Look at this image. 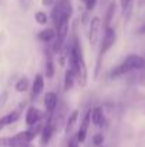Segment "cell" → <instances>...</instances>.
<instances>
[{
	"instance_id": "obj_1",
	"label": "cell",
	"mask_w": 145,
	"mask_h": 147,
	"mask_svg": "<svg viewBox=\"0 0 145 147\" xmlns=\"http://www.w3.org/2000/svg\"><path fill=\"white\" fill-rule=\"evenodd\" d=\"M145 69V59L142 56L138 54H130L124 59V61L118 66H115L111 73L110 77L111 79H117L120 76H124L130 71H135V70H144Z\"/></svg>"
},
{
	"instance_id": "obj_2",
	"label": "cell",
	"mask_w": 145,
	"mask_h": 147,
	"mask_svg": "<svg viewBox=\"0 0 145 147\" xmlns=\"http://www.w3.org/2000/svg\"><path fill=\"white\" fill-rule=\"evenodd\" d=\"M117 42V33L112 27H108L105 29L104 32V37L101 40V46H100V51H98V56H97V64H96V74L94 76H98L100 73V69H101V61H102V57L107 54V51L111 49Z\"/></svg>"
},
{
	"instance_id": "obj_3",
	"label": "cell",
	"mask_w": 145,
	"mask_h": 147,
	"mask_svg": "<svg viewBox=\"0 0 145 147\" xmlns=\"http://www.w3.org/2000/svg\"><path fill=\"white\" fill-rule=\"evenodd\" d=\"M57 130V124H55V120L51 114H47V119H46V123L43 124V129L40 131V137H41V144L46 146L48 144V142L51 140L53 134L55 133Z\"/></svg>"
},
{
	"instance_id": "obj_4",
	"label": "cell",
	"mask_w": 145,
	"mask_h": 147,
	"mask_svg": "<svg viewBox=\"0 0 145 147\" xmlns=\"http://www.w3.org/2000/svg\"><path fill=\"white\" fill-rule=\"evenodd\" d=\"M43 119H44V113L40 109L34 107V106H30L26 111V116H24V121H26L29 129H31V127L37 126L39 123H41Z\"/></svg>"
},
{
	"instance_id": "obj_5",
	"label": "cell",
	"mask_w": 145,
	"mask_h": 147,
	"mask_svg": "<svg viewBox=\"0 0 145 147\" xmlns=\"http://www.w3.org/2000/svg\"><path fill=\"white\" fill-rule=\"evenodd\" d=\"M101 19L94 16L90 22V29H88V42L91 45V47H96L100 39V32H101Z\"/></svg>"
},
{
	"instance_id": "obj_6",
	"label": "cell",
	"mask_w": 145,
	"mask_h": 147,
	"mask_svg": "<svg viewBox=\"0 0 145 147\" xmlns=\"http://www.w3.org/2000/svg\"><path fill=\"white\" fill-rule=\"evenodd\" d=\"M90 123H91V110H88V111L86 113V116L83 117V120H81V123H80V129H78V131H77V134H76L78 143H84V142H86Z\"/></svg>"
},
{
	"instance_id": "obj_7",
	"label": "cell",
	"mask_w": 145,
	"mask_h": 147,
	"mask_svg": "<svg viewBox=\"0 0 145 147\" xmlns=\"http://www.w3.org/2000/svg\"><path fill=\"white\" fill-rule=\"evenodd\" d=\"M44 106H46V111L47 114H54V111L58 107V97L54 92H47L44 94Z\"/></svg>"
},
{
	"instance_id": "obj_8",
	"label": "cell",
	"mask_w": 145,
	"mask_h": 147,
	"mask_svg": "<svg viewBox=\"0 0 145 147\" xmlns=\"http://www.w3.org/2000/svg\"><path fill=\"white\" fill-rule=\"evenodd\" d=\"M43 89H44V77H43V74L37 73L31 83V100H36L39 97L41 94Z\"/></svg>"
},
{
	"instance_id": "obj_9",
	"label": "cell",
	"mask_w": 145,
	"mask_h": 147,
	"mask_svg": "<svg viewBox=\"0 0 145 147\" xmlns=\"http://www.w3.org/2000/svg\"><path fill=\"white\" fill-rule=\"evenodd\" d=\"M19 116H20V113H19L17 110H13V111L7 113L6 116L0 117V131H1L6 126H10V124L16 123V121L19 120Z\"/></svg>"
},
{
	"instance_id": "obj_10",
	"label": "cell",
	"mask_w": 145,
	"mask_h": 147,
	"mask_svg": "<svg viewBox=\"0 0 145 147\" xmlns=\"http://www.w3.org/2000/svg\"><path fill=\"white\" fill-rule=\"evenodd\" d=\"M55 30H54V27H46V29H43L41 32H39V34H37V39L40 40V42H43V43H50V42H53V40H55Z\"/></svg>"
},
{
	"instance_id": "obj_11",
	"label": "cell",
	"mask_w": 145,
	"mask_h": 147,
	"mask_svg": "<svg viewBox=\"0 0 145 147\" xmlns=\"http://www.w3.org/2000/svg\"><path fill=\"white\" fill-rule=\"evenodd\" d=\"M104 120H105V117H104L102 109L101 107H94L91 110V121H93V124L97 126V127H100V126L104 124Z\"/></svg>"
},
{
	"instance_id": "obj_12",
	"label": "cell",
	"mask_w": 145,
	"mask_h": 147,
	"mask_svg": "<svg viewBox=\"0 0 145 147\" xmlns=\"http://www.w3.org/2000/svg\"><path fill=\"white\" fill-rule=\"evenodd\" d=\"M115 10H117V4H115V1H112V3L108 6L107 11H105V19H104V27H105V29L111 27V22H112V19H114Z\"/></svg>"
},
{
	"instance_id": "obj_13",
	"label": "cell",
	"mask_w": 145,
	"mask_h": 147,
	"mask_svg": "<svg viewBox=\"0 0 145 147\" xmlns=\"http://www.w3.org/2000/svg\"><path fill=\"white\" fill-rule=\"evenodd\" d=\"M74 80H76L74 73H73L70 69H67L65 73H64V90H65V92H68V90L73 89V86H74Z\"/></svg>"
},
{
	"instance_id": "obj_14",
	"label": "cell",
	"mask_w": 145,
	"mask_h": 147,
	"mask_svg": "<svg viewBox=\"0 0 145 147\" xmlns=\"http://www.w3.org/2000/svg\"><path fill=\"white\" fill-rule=\"evenodd\" d=\"M47 59H46V77L51 79L55 73V69H54V63H53V59H51V51L47 50Z\"/></svg>"
},
{
	"instance_id": "obj_15",
	"label": "cell",
	"mask_w": 145,
	"mask_h": 147,
	"mask_svg": "<svg viewBox=\"0 0 145 147\" xmlns=\"http://www.w3.org/2000/svg\"><path fill=\"white\" fill-rule=\"evenodd\" d=\"M29 86H30V80H29L26 76H23V77H20V79L16 82L14 89H16V92H19V93H24V92L29 89Z\"/></svg>"
},
{
	"instance_id": "obj_16",
	"label": "cell",
	"mask_w": 145,
	"mask_h": 147,
	"mask_svg": "<svg viewBox=\"0 0 145 147\" xmlns=\"http://www.w3.org/2000/svg\"><path fill=\"white\" fill-rule=\"evenodd\" d=\"M78 114H80V111H78V110H73V111H71V114L68 116L67 126H65V127H67V129H65V130H67V133H68V131H71V130H73V127L76 126V123H77V120H78Z\"/></svg>"
},
{
	"instance_id": "obj_17",
	"label": "cell",
	"mask_w": 145,
	"mask_h": 147,
	"mask_svg": "<svg viewBox=\"0 0 145 147\" xmlns=\"http://www.w3.org/2000/svg\"><path fill=\"white\" fill-rule=\"evenodd\" d=\"M34 20H36V23H37V24L44 26V24H47L48 17H47V14H46L44 11H37V13L34 14Z\"/></svg>"
},
{
	"instance_id": "obj_18",
	"label": "cell",
	"mask_w": 145,
	"mask_h": 147,
	"mask_svg": "<svg viewBox=\"0 0 145 147\" xmlns=\"http://www.w3.org/2000/svg\"><path fill=\"white\" fill-rule=\"evenodd\" d=\"M102 143H104V136H102V133H96L94 136H93V144L97 147L102 146Z\"/></svg>"
},
{
	"instance_id": "obj_19",
	"label": "cell",
	"mask_w": 145,
	"mask_h": 147,
	"mask_svg": "<svg viewBox=\"0 0 145 147\" xmlns=\"http://www.w3.org/2000/svg\"><path fill=\"white\" fill-rule=\"evenodd\" d=\"M120 3H121V9H122V11L125 13V11H128V10L131 9L132 0H120Z\"/></svg>"
},
{
	"instance_id": "obj_20",
	"label": "cell",
	"mask_w": 145,
	"mask_h": 147,
	"mask_svg": "<svg viewBox=\"0 0 145 147\" xmlns=\"http://www.w3.org/2000/svg\"><path fill=\"white\" fill-rule=\"evenodd\" d=\"M96 4H97V0H86V9H87V11H93L94 7H96Z\"/></svg>"
},
{
	"instance_id": "obj_21",
	"label": "cell",
	"mask_w": 145,
	"mask_h": 147,
	"mask_svg": "<svg viewBox=\"0 0 145 147\" xmlns=\"http://www.w3.org/2000/svg\"><path fill=\"white\" fill-rule=\"evenodd\" d=\"M67 147H80V143H78V140H77V136H73V137L68 140Z\"/></svg>"
},
{
	"instance_id": "obj_22",
	"label": "cell",
	"mask_w": 145,
	"mask_h": 147,
	"mask_svg": "<svg viewBox=\"0 0 145 147\" xmlns=\"http://www.w3.org/2000/svg\"><path fill=\"white\" fill-rule=\"evenodd\" d=\"M19 3H20V7L26 11V10H29V7L31 4V0H19Z\"/></svg>"
},
{
	"instance_id": "obj_23",
	"label": "cell",
	"mask_w": 145,
	"mask_h": 147,
	"mask_svg": "<svg viewBox=\"0 0 145 147\" xmlns=\"http://www.w3.org/2000/svg\"><path fill=\"white\" fill-rule=\"evenodd\" d=\"M138 34H142V36H145V24L144 26H141L140 29H138V32H137Z\"/></svg>"
},
{
	"instance_id": "obj_24",
	"label": "cell",
	"mask_w": 145,
	"mask_h": 147,
	"mask_svg": "<svg viewBox=\"0 0 145 147\" xmlns=\"http://www.w3.org/2000/svg\"><path fill=\"white\" fill-rule=\"evenodd\" d=\"M21 147H36L33 143H27V144H24V146H21Z\"/></svg>"
},
{
	"instance_id": "obj_25",
	"label": "cell",
	"mask_w": 145,
	"mask_h": 147,
	"mask_svg": "<svg viewBox=\"0 0 145 147\" xmlns=\"http://www.w3.org/2000/svg\"><path fill=\"white\" fill-rule=\"evenodd\" d=\"M83 1H84V3H86V0H83Z\"/></svg>"
}]
</instances>
